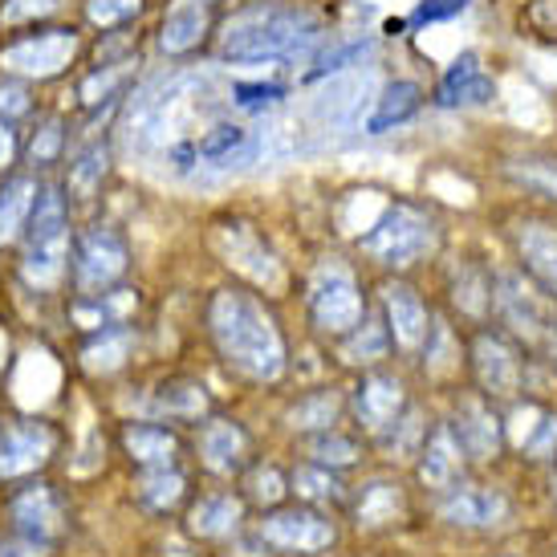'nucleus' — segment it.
<instances>
[{"label":"nucleus","instance_id":"4be33fe9","mask_svg":"<svg viewBox=\"0 0 557 557\" xmlns=\"http://www.w3.org/2000/svg\"><path fill=\"white\" fill-rule=\"evenodd\" d=\"M493 180L509 196L505 200H525L557 208V147L549 143H517L493 159Z\"/></svg>","mask_w":557,"mask_h":557},{"label":"nucleus","instance_id":"a18cd8bd","mask_svg":"<svg viewBox=\"0 0 557 557\" xmlns=\"http://www.w3.org/2000/svg\"><path fill=\"white\" fill-rule=\"evenodd\" d=\"M240 493H245L248 505H261V509H277L289 496V472H281L277 465L269 460H252V465L240 472Z\"/></svg>","mask_w":557,"mask_h":557},{"label":"nucleus","instance_id":"8fccbe9b","mask_svg":"<svg viewBox=\"0 0 557 557\" xmlns=\"http://www.w3.org/2000/svg\"><path fill=\"white\" fill-rule=\"evenodd\" d=\"M21 156H25V135H21V126L9 123V119H0V175L16 171Z\"/></svg>","mask_w":557,"mask_h":557},{"label":"nucleus","instance_id":"f03ea898","mask_svg":"<svg viewBox=\"0 0 557 557\" xmlns=\"http://www.w3.org/2000/svg\"><path fill=\"white\" fill-rule=\"evenodd\" d=\"M448 245V212L435 196L411 191H374V212L350 233V252L371 277H419Z\"/></svg>","mask_w":557,"mask_h":557},{"label":"nucleus","instance_id":"a211bd4d","mask_svg":"<svg viewBox=\"0 0 557 557\" xmlns=\"http://www.w3.org/2000/svg\"><path fill=\"white\" fill-rule=\"evenodd\" d=\"M509 460L525 472H545L557 460V391H529L505 407Z\"/></svg>","mask_w":557,"mask_h":557},{"label":"nucleus","instance_id":"c756f323","mask_svg":"<svg viewBox=\"0 0 557 557\" xmlns=\"http://www.w3.org/2000/svg\"><path fill=\"white\" fill-rule=\"evenodd\" d=\"M248 517V500L240 488H208L187 505V533L200 542H228L240 533Z\"/></svg>","mask_w":557,"mask_h":557},{"label":"nucleus","instance_id":"4c0bfd02","mask_svg":"<svg viewBox=\"0 0 557 557\" xmlns=\"http://www.w3.org/2000/svg\"><path fill=\"white\" fill-rule=\"evenodd\" d=\"M70 156V119L65 114H37V123L29 126V135H25V163L33 171H49L65 163Z\"/></svg>","mask_w":557,"mask_h":557},{"label":"nucleus","instance_id":"a19ab883","mask_svg":"<svg viewBox=\"0 0 557 557\" xmlns=\"http://www.w3.org/2000/svg\"><path fill=\"white\" fill-rule=\"evenodd\" d=\"M156 0H78V21L98 37V33L139 29Z\"/></svg>","mask_w":557,"mask_h":557},{"label":"nucleus","instance_id":"6e6552de","mask_svg":"<svg viewBox=\"0 0 557 557\" xmlns=\"http://www.w3.org/2000/svg\"><path fill=\"white\" fill-rule=\"evenodd\" d=\"M493 236L505 261L557 301V208L505 200L493 208Z\"/></svg>","mask_w":557,"mask_h":557},{"label":"nucleus","instance_id":"de8ad7c7","mask_svg":"<svg viewBox=\"0 0 557 557\" xmlns=\"http://www.w3.org/2000/svg\"><path fill=\"white\" fill-rule=\"evenodd\" d=\"M476 0H416V9L403 16V25L407 33H423V29H435V25H448L456 16H465Z\"/></svg>","mask_w":557,"mask_h":557},{"label":"nucleus","instance_id":"b1692460","mask_svg":"<svg viewBox=\"0 0 557 557\" xmlns=\"http://www.w3.org/2000/svg\"><path fill=\"white\" fill-rule=\"evenodd\" d=\"M407 472H411L416 493L428 496V500L444 496L448 488H456L460 480L472 476V465H468V456L460 451V444H456V435L448 432V423L440 419V411H435L432 432H428L423 448H419V456L411 460Z\"/></svg>","mask_w":557,"mask_h":557},{"label":"nucleus","instance_id":"37998d69","mask_svg":"<svg viewBox=\"0 0 557 557\" xmlns=\"http://www.w3.org/2000/svg\"><path fill=\"white\" fill-rule=\"evenodd\" d=\"M509 21L521 41L557 49V0H517L509 9Z\"/></svg>","mask_w":557,"mask_h":557},{"label":"nucleus","instance_id":"bb28decb","mask_svg":"<svg viewBox=\"0 0 557 557\" xmlns=\"http://www.w3.org/2000/svg\"><path fill=\"white\" fill-rule=\"evenodd\" d=\"M212 411H216V399L196 374H163L151 387V419H163V423H175V428H196Z\"/></svg>","mask_w":557,"mask_h":557},{"label":"nucleus","instance_id":"412c9836","mask_svg":"<svg viewBox=\"0 0 557 557\" xmlns=\"http://www.w3.org/2000/svg\"><path fill=\"white\" fill-rule=\"evenodd\" d=\"M496 98H500V82H496L488 58L472 46L460 49V53L432 78V110H440V114L488 110Z\"/></svg>","mask_w":557,"mask_h":557},{"label":"nucleus","instance_id":"39448f33","mask_svg":"<svg viewBox=\"0 0 557 557\" xmlns=\"http://www.w3.org/2000/svg\"><path fill=\"white\" fill-rule=\"evenodd\" d=\"M465 383L500 407L517 403L529 391H557L554 371L496 322L468 330Z\"/></svg>","mask_w":557,"mask_h":557},{"label":"nucleus","instance_id":"423d86ee","mask_svg":"<svg viewBox=\"0 0 557 557\" xmlns=\"http://www.w3.org/2000/svg\"><path fill=\"white\" fill-rule=\"evenodd\" d=\"M90 37L94 33L82 21H49V25L9 33L0 46V74L29 82V86L62 82L86 62Z\"/></svg>","mask_w":557,"mask_h":557},{"label":"nucleus","instance_id":"1a4fd4ad","mask_svg":"<svg viewBox=\"0 0 557 557\" xmlns=\"http://www.w3.org/2000/svg\"><path fill=\"white\" fill-rule=\"evenodd\" d=\"M70 191L65 184L46 180L33 220L25 228V257H21V277L29 281L33 289H58L62 281H70V252H74V224H70Z\"/></svg>","mask_w":557,"mask_h":557},{"label":"nucleus","instance_id":"2eb2a0df","mask_svg":"<svg viewBox=\"0 0 557 557\" xmlns=\"http://www.w3.org/2000/svg\"><path fill=\"white\" fill-rule=\"evenodd\" d=\"M224 13H228L224 0H175L159 13L151 29V53H159L168 65H191L200 58H212Z\"/></svg>","mask_w":557,"mask_h":557},{"label":"nucleus","instance_id":"dca6fc26","mask_svg":"<svg viewBox=\"0 0 557 557\" xmlns=\"http://www.w3.org/2000/svg\"><path fill=\"white\" fill-rule=\"evenodd\" d=\"M212 248H216L220 261L233 269V281H240V285H252L264 297H273L285 285V264L273 252L264 228H257L252 220L245 216L216 220L212 224Z\"/></svg>","mask_w":557,"mask_h":557},{"label":"nucleus","instance_id":"7ed1b4c3","mask_svg":"<svg viewBox=\"0 0 557 557\" xmlns=\"http://www.w3.org/2000/svg\"><path fill=\"white\" fill-rule=\"evenodd\" d=\"M330 21L310 0H236L220 21L212 58L220 65H294L322 53Z\"/></svg>","mask_w":557,"mask_h":557},{"label":"nucleus","instance_id":"9b49d317","mask_svg":"<svg viewBox=\"0 0 557 557\" xmlns=\"http://www.w3.org/2000/svg\"><path fill=\"white\" fill-rule=\"evenodd\" d=\"M428 512L448 533H460V537H496V533L517 525L521 505H517V493L496 472H472V476L460 480L444 496L428 500Z\"/></svg>","mask_w":557,"mask_h":557},{"label":"nucleus","instance_id":"20e7f679","mask_svg":"<svg viewBox=\"0 0 557 557\" xmlns=\"http://www.w3.org/2000/svg\"><path fill=\"white\" fill-rule=\"evenodd\" d=\"M297 294H301L306 325L313 338L325 342V350L346 334H355L374 313V277L355 252H342V248H330L306 264Z\"/></svg>","mask_w":557,"mask_h":557},{"label":"nucleus","instance_id":"e433bc0d","mask_svg":"<svg viewBox=\"0 0 557 557\" xmlns=\"http://www.w3.org/2000/svg\"><path fill=\"white\" fill-rule=\"evenodd\" d=\"M135 342H139L135 322H119L107 325V330H94V334H82V367L90 374H102V379L123 371L131 350H135Z\"/></svg>","mask_w":557,"mask_h":557},{"label":"nucleus","instance_id":"f257e3e1","mask_svg":"<svg viewBox=\"0 0 557 557\" xmlns=\"http://www.w3.org/2000/svg\"><path fill=\"white\" fill-rule=\"evenodd\" d=\"M200 325L216 362L240 387L269 391L289 379V367H294L289 334L261 289L240 281L216 285L203 297Z\"/></svg>","mask_w":557,"mask_h":557},{"label":"nucleus","instance_id":"ea45409f","mask_svg":"<svg viewBox=\"0 0 557 557\" xmlns=\"http://www.w3.org/2000/svg\"><path fill=\"white\" fill-rule=\"evenodd\" d=\"M13 517L21 533H29L37 542H49L62 529V500H58V493L49 484H33L25 493H16Z\"/></svg>","mask_w":557,"mask_h":557},{"label":"nucleus","instance_id":"c85d7f7f","mask_svg":"<svg viewBox=\"0 0 557 557\" xmlns=\"http://www.w3.org/2000/svg\"><path fill=\"white\" fill-rule=\"evenodd\" d=\"M58 451V432L46 419H16L0 428V476H25Z\"/></svg>","mask_w":557,"mask_h":557},{"label":"nucleus","instance_id":"0eeeda50","mask_svg":"<svg viewBox=\"0 0 557 557\" xmlns=\"http://www.w3.org/2000/svg\"><path fill=\"white\" fill-rule=\"evenodd\" d=\"M493 252L451 240L440 252V261L428 269V289H432L435 306L460 330L493 322Z\"/></svg>","mask_w":557,"mask_h":557},{"label":"nucleus","instance_id":"79ce46f5","mask_svg":"<svg viewBox=\"0 0 557 557\" xmlns=\"http://www.w3.org/2000/svg\"><path fill=\"white\" fill-rule=\"evenodd\" d=\"M289 98V82L277 78H236L228 90H224V107L228 114H245V119H257V114H273L277 107H285Z\"/></svg>","mask_w":557,"mask_h":557},{"label":"nucleus","instance_id":"6ab92c4d","mask_svg":"<svg viewBox=\"0 0 557 557\" xmlns=\"http://www.w3.org/2000/svg\"><path fill=\"white\" fill-rule=\"evenodd\" d=\"M346 509L355 517V525L371 537H387V533H399L403 525L416 521V488L407 484L403 472L395 468H383L374 476L358 480L350 488V500Z\"/></svg>","mask_w":557,"mask_h":557},{"label":"nucleus","instance_id":"a878e982","mask_svg":"<svg viewBox=\"0 0 557 557\" xmlns=\"http://www.w3.org/2000/svg\"><path fill=\"white\" fill-rule=\"evenodd\" d=\"M119 444H123V456L139 472L180 465L187 448L184 432L175 423H163V419H126L123 432H119Z\"/></svg>","mask_w":557,"mask_h":557},{"label":"nucleus","instance_id":"72a5a7b5","mask_svg":"<svg viewBox=\"0 0 557 557\" xmlns=\"http://www.w3.org/2000/svg\"><path fill=\"white\" fill-rule=\"evenodd\" d=\"M41 184L46 180H37L29 171H9L0 180V248L16 245L25 236L33 208H37V196H41Z\"/></svg>","mask_w":557,"mask_h":557},{"label":"nucleus","instance_id":"7c9ffc66","mask_svg":"<svg viewBox=\"0 0 557 557\" xmlns=\"http://www.w3.org/2000/svg\"><path fill=\"white\" fill-rule=\"evenodd\" d=\"M297 444H301V460L334 468V472H342V476H346V472H355V468H362L374 456L371 444H367L350 423H338V428L313 432V435H306V440H297Z\"/></svg>","mask_w":557,"mask_h":557},{"label":"nucleus","instance_id":"603ef678","mask_svg":"<svg viewBox=\"0 0 557 557\" xmlns=\"http://www.w3.org/2000/svg\"><path fill=\"white\" fill-rule=\"evenodd\" d=\"M545 367H549V371H554V379H557V342H554V350L545 355Z\"/></svg>","mask_w":557,"mask_h":557},{"label":"nucleus","instance_id":"5701e85b","mask_svg":"<svg viewBox=\"0 0 557 557\" xmlns=\"http://www.w3.org/2000/svg\"><path fill=\"white\" fill-rule=\"evenodd\" d=\"M191 451L200 468H208L212 476L233 480L240 476L252 460H257V440L236 416H224V411H212V416L196 423V440H191Z\"/></svg>","mask_w":557,"mask_h":557},{"label":"nucleus","instance_id":"9d476101","mask_svg":"<svg viewBox=\"0 0 557 557\" xmlns=\"http://www.w3.org/2000/svg\"><path fill=\"white\" fill-rule=\"evenodd\" d=\"M493 322L500 330H509L512 338L525 350L542 358L554 350L557 342V301L545 294L542 285L517 269L512 261L496 257L493 261Z\"/></svg>","mask_w":557,"mask_h":557},{"label":"nucleus","instance_id":"f704fd0d","mask_svg":"<svg viewBox=\"0 0 557 557\" xmlns=\"http://www.w3.org/2000/svg\"><path fill=\"white\" fill-rule=\"evenodd\" d=\"M196 147H200V168H233L257 151V135L240 119H212L196 135Z\"/></svg>","mask_w":557,"mask_h":557},{"label":"nucleus","instance_id":"4468645a","mask_svg":"<svg viewBox=\"0 0 557 557\" xmlns=\"http://www.w3.org/2000/svg\"><path fill=\"white\" fill-rule=\"evenodd\" d=\"M423 391H419L416 374L407 371L403 362H383V367H371V371H358L350 379V387H346V423L367 444H374L391 423H399L407 416V407Z\"/></svg>","mask_w":557,"mask_h":557},{"label":"nucleus","instance_id":"f3484780","mask_svg":"<svg viewBox=\"0 0 557 557\" xmlns=\"http://www.w3.org/2000/svg\"><path fill=\"white\" fill-rule=\"evenodd\" d=\"M131 240L119 224L110 220H90L86 228L74 233V252H70V285L74 294H102L123 285L131 273Z\"/></svg>","mask_w":557,"mask_h":557},{"label":"nucleus","instance_id":"393cba45","mask_svg":"<svg viewBox=\"0 0 557 557\" xmlns=\"http://www.w3.org/2000/svg\"><path fill=\"white\" fill-rule=\"evenodd\" d=\"M423 110H432V86L423 78H411V74H395L374 90L371 110L362 119V135H371V139L395 135L403 126L419 123Z\"/></svg>","mask_w":557,"mask_h":557},{"label":"nucleus","instance_id":"cd10ccee","mask_svg":"<svg viewBox=\"0 0 557 557\" xmlns=\"http://www.w3.org/2000/svg\"><path fill=\"white\" fill-rule=\"evenodd\" d=\"M114 168V131H94L90 139H82L70 156H65V191L70 200L90 203L102 196L107 175Z\"/></svg>","mask_w":557,"mask_h":557},{"label":"nucleus","instance_id":"864d4df0","mask_svg":"<svg viewBox=\"0 0 557 557\" xmlns=\"http://www.w3.org/2000/svg\"><path fill=\"white\" fill-rule=\"evenodd\" d=\"M488 557H521V554H488Z\"/></svg>","mask_w":557,"mask_h":557},{"label":"nucleus","instance_id":"c9c22d12","mask_svg":"<svg viewBox=\"0 0 557 557\" xmlns=\"http://www.w3.org/2000/svg\"><path fill=\"white\" fill-rule=\"evenodd\" d=\"M330 358L350 374L383 367V362H395V350H391V338H387V330H383V322H379V313H371L355 334H346L342 342H334V346H330Z\"/></svg>","mask_w":557,"mask_h":557},{"label":"nucleus","instance_id":"2f4dec72","mask_svg":"<svg viewBox=\"0 0 557 557\" xmlns=\"http://www.w3.org/2000/svg\"><path fill=\"white\" fill-rule=\"evenodd\" d=\"M285 423L297 432V440L346 423V387H338V383H322V387L297 391V399L285 407Z\"/></svg>","mask_w":557,"mask_h":557},{"label":"nucleus","instance_id":"3c124183","mask_svg":"<svg viewBox=\"0 0 557 557\" xmlns=\"http://www.w3.org/2000/svg\"><path fill=\"white\" fill-rule=\"evenodd\" d=\"M542 488H545V496H549V505L557 509V460L542 472Z\"/></svg>","mask_w":557,"mask_h":557},{"label":"nucleus","instance_id":"09e8293b","mask_svg":"<svg viewBox=\"0 0 557 557\" xmlns=\"http://www.w3.org/2000/svg\"><path fill=\"white\" fill-rule=\"evenodd\" d=\"M33 114H41V110H37V102H33L29 82L0 74V119H9V123L21 126V123H29Z\"/></svg>","mask_w":557,"mask_h":557},{"label":"nucleus","instance_id":"5fc2aeb1","mask_svg":"<svg viewBox=\"0 0 557 557\" xmlns=\"http://www.w3.org/2000/svg\"><path fill=\"white\" fill-rule=\"evenodd\" d=\"M549 557H557V542H554V545H549Z\"/></svg>","mask_w":557,"mask_h":557},{"label":"nucleus","instance_id":"f8f14e48","mask_svg":"<svg viewBox=\"0 0 557 557\" xmlns=\"http://www.w3.org/2000/svg\"><path fill=\"white\" fill-rule=\"evenodd\" d=\"M440 419L456 435L460 451L468 456L472 472H500L509 465V428H505V407L484 399L480 391L460 383L456 391L435 399Z\"/></svg>","mask_w":557,"mask_h":557},{"label":"nucleus","instance_id":"ddd939ff","mask_svg":"<svg viewBox=\"0 0 557 557\" xmlns=\"http://www.w3.org/2000/svg\"><path fill=\"white\" fill-rule=\"evenodd\" d=\"M374 313L387 330L395 362L411 371V362L423 355V346L440 322L432 289L419 277H374Z\"/></svg>","mask_w":557,"mask_h":557},{"label":"nucleus","instance_id":"aec40b11","mask_svg":"<svg viewBox=\"0 0 557 557\" xmlns=\"http://www.w3.org/2000/svg\"><path fill=\"white\" fill-rule=\"evenodd\" d=\"M257 542L273 554H297V557H310V554H325L334 549L338 542V525L330 509H318V505H277V509H264L257 517Z\"/></svg>","mask_w":557,"mask_h":557},{"label":"nucleus","instance_id":"c03bdc74","mask_svg":"<svg viewBox=\"0 0 557 557\" xmlns=\"http://www.w3.org/2000/svg\"><path fill=\"white\" fill-rule=\"evenodd\" d=\"M135 496H139L143 509H151V512L175 509V505H180V500L187 496V472L180 465H171V468H147V472H139Z\"/></svg>","mask_w":557,"mask_h":557},{"label":"nucleus","instance_id":"49530a36","mask_svg":"<svg viewBox=\"0 0 557 557\" xmlns=\"http://www.w3.org/2000/svg\"><path fill=\"white\" fill-rule=\"evenodd\" d=\"M65 4L70 0H0V29L9 37V33L33 29V25H49L62 16Z\"/></svg>","mask_w":557,"mask_h":557},{"label":"nucleus","instance_id":"473e14b6","mask_svg":"<svg viewBox=\"0 0 557 557\" xmlns=\"http://www.w3.org/2000/svg\"><path fill=\"white\" fill-rule=\"evenodd\" d=\"M143 297L139 289L131 285H114V289H102V294H74V306H70V318L82 334H94V330H107V325L119 322H135Z\"/></svg>","mask_w":557,"mask_h":557},{"label":"nucleus","instance_id":"58836bf2","mask_svg":"<svg viewBox=\"0 0 557 557\" xmlns=\"http://www.w3.org/2000/svg\"><path fill=\"white\" fill-rule=\"evenodd\" d=\"M289 493L297 500H306V505H318V509H338L350 500V484L342 472L334 468H322V465H310V460H297V468L289 472Z\"/></svg>","mask_w":557,"mask_h":557}]
</instances>
